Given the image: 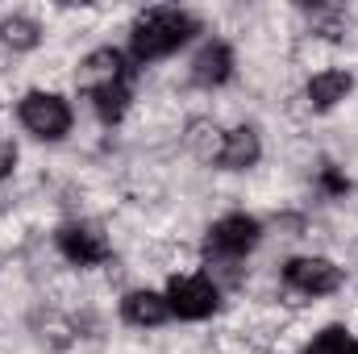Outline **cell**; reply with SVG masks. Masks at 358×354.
Segmentation results:
<instances>
[{
	"mask_svg": "<svg viewBox=\"0 0 358 354\" xmlns=\"http://www.w3.org/2000/svg\"><path fill=\"white\" fill-rule=\"evenodd\" d=\"M196 29H200V25H196V17H192V13H183V8H167V4L146 8V13L134 21L129 55H134V63L167 59V55H176V50L192 38V34H196Z\"/></svg>",
	"mask_w": 358,
	"mask_h": 354,
	"instance_id": "cell-1",
	"label": "cell"
},
{
	"mask_svg": "<svg viewBox=\"0 0 358 354\" xmlns=\"http://www.w3.org/2000/svg\"><path fill=\"white\" fill-rule=\"evenodd\" d=\"M259 238H263V225H259L255 217H246V213H229V217H221V221L208 229V238H204V255H208V263L213 267H234L246 250L259 246Z\"/></svg>",
	"mask_w": 358,
	"mask_h": 354,
	"instance_id": "cell-2",
	"label": "cell"
},
{
	"mask_svg": "<svg viewBox=\"0 0 358 354\" xmlns=\"http://www.w3.org/2000/svg\"><path fill=\"white\" fill-rule=\"evenodd\" d=\"M17 117L42 142H59L71 129V104L55 92H25L21 104H17Z\"/></svg>",
	"mask_w": 358,
	"mask_h": 354,
	"instance_id": "cell-3",
	"label": "cell"
},
{
	"mask_svg": "<svg viewBox=\"0 0 358 354\" xmlns=\"http://www.w3.org/2000/svg\"><path fill=\"white\" fill-rule=\"evenodd\" d=\"M167 304H171V317L204 321V317L217 313L221 288H217V279H208V275H176V279L167 283Z\"/></svg>",
	"mask_w": 358,
	"mask_h": 354,
	"instance_id": "cell-4",
	"label": "cell"
},
{
	"mask_svg": "<svg viewBox=\"0 0 358 354\" xmlns=\"http://www.w3.org/2000/svg\"><path fill=\"white\" fill-rule=\"evenodd\" d=\"M80 88L96 96V92H108V88H134V67H129V59L121 55V50H113V46H100V50H92L88 59L80 63Z\"/></svg>",
	"mask_w": 358,
	"mask_h": 354,
	"instance_id": "cell-5",
	"label": "cell"
},
{
	"mask_svg": "<svg viewBox=\"0 0 358 354\" xmlns=\"http://www.w3.org/2000/svg\"><path fill=\"white\" fill-rule=\"evenodd\" d=\"M342 267L329 263V259H317V255H308V259H292V263L283 267V283L292 288V292H304V296H329V292H338L342 288Z\"/></svg>",
	"mask_w": 358,
	"mask_h": 354,
	"instance_id": "cell-6",
	"label": "cell"
},
{
	"mask_svg": "<svg viewBox=\"0 0 358 354\" xmlns=\"http://www.w3.org/2000/svg\"><path fill=\"white\" fill-rule=\"evenodd\" d=\"M59 250H63L67 263H76V267H96L113 255L108 238L96 225H63L59 229Z\"/></svg>",
	"mask_w": 358,
	"mask_h": 354,
	"instance_id": "cell-7",
	"label": "cell"
},
{
	"mask_svg": "<svg viewBox=\"0 0 358 354\" xmlns=\"http://www.w3.org/2000/svg\"><path fill=\"white\" fill-rule=\"evenodd\" d=\"M234 76V50L225 46V42H208V46H200V55L192 59V84H200V88H217V84H225Z\"/></svg>",
	"mask_w": 358,
	"mask_h": 354,
	"instance_id": "cell-8",
	"label": "cell"
},
{
	"mask_svg": "<svg viewBox=\"0 0 358 354\" xmlns=\"http://www.w3.org/2000/svg\"><path fill=\"white\" fill-rule=\"evenodd\" d=\"M259 155H263L259 134H255L250 125H238V129H229V134H225L217 167H225V171H246V167H255V163H259Z\"/></svg>",
	"mask_w": 358,
	"mask_h": 354,
	"instance_id": "cell-9",
	"label": "cell"
},
{
	"mask_svg": "<svg viewBox=\"0 0 358 354\" xmlns=\"http://www.w3.org/2000/svg\"><path fill=\"white\" fill-rule=\"evenodd\" d=\"M121 317L129 325H163L171 317V304H167V296H159L150 288H138L121 300Z\"/></svg>",
	"mask_w": 358,
	"mask_h": 354,
	"instance_id": "cell-10",
	"label": "cell"
},
{
	"mask_svg": "<svg viewBox=\"0 0 358 354\" xmlns=\"http://www.w3.org/2000/svg\"><path fill=\"white\" fill-rule=\"evenodd\" d=\"M350 88H355V80L346 76V71H321V76H313L308 80V104L313 108H334L338 100H346L350 96Z\"/></svg>",
	"mask_w": 358,
	"mask_h": 354,
	"instance_id": "cell-11",
	"label": "cell"
},
{
	"mask_svg": "<svg viewBox=\"0 0 358 354\" xmlns=\"http://www.w3.org/2000/svg\"><path fill=\"white\" fill-rule=\"evenodd\" d=\"M221 142H225V134H221L213 121L196 117V121L187 125V150H192L200 163H217V159H221Z\"/></svg>",
	"mask_w": 358,
	"mask_h": 354,
	"instance_id": "cell-12",
	"label": "cell"
},
{
	"mask_svg": "<svg viewBox=\"0 0 358 354\" xmlns=\"http://www.w3.org/2000/svg\"><path fill=\"white\" fill-rule=\"evenodd\" d=\"M304 354H358V338L350 330H342V325H329V330H321L313 338V346Z\"/></svg>",
	"mask_w": 358,
	"mask_h": 354,
	"instance_id": "cell-13",
	"label": "cell"
},
{
	"mask_svg": "<svg viewBox=\"0 0 358 354\" xmlns=\"http://www.w3.org/2000/svg\"><path fill=\"white\" fill-rule=\"evenodd\" d=\"M0 38H4L13 50H34V46H38V25H34L29 17H8V21L0 25Z\"/></svg>",
	"mask_w": 358,
	"mask_h": 354,
	"instance_id": "cell-14",
	"label": "cell"
},
{
	"mask_svg": "<svg viewBox=\"0 0 358 354\" xmlns=\"http://www.w3.org/2000/svg\"><path fill=\"white\" fill-rule=\"evenodd\" d=\"M321 187H325V192H329V196H342V192H346V187H350V183H346V179L338 176V171H334V167H325V171H321Z\"/></svg>",
	"mask_w": 358,
	"mask_h": 354,
	"instance_id": "cell-15",
	"label": "cell"
},
{
	"mask_svg": "<svg viewBox=\"0 0 358 354\" xmlns=\"http://www.w3.org/2000/svg\"><path fill=\"white\" fill-rule=\"evenodd\" d=\"M13 167H17V146H13L8 138H0V179L8 176Z\"/></svg>",
	"mask_w": 358,
	"mask_h": 354,
	"instance_id": "cell-16",
	"label": "cell"
}]
</instances>
